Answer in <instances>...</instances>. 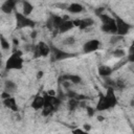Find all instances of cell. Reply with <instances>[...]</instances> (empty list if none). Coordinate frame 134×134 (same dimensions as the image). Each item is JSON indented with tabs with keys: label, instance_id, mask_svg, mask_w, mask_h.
<instances>
[{
	"label": "cell",
	"instance_id": "4fadbf2b",
	"mask_svg": "<svg viewBox=\"0 0 134 134\" xmlns=\"http://www.w3.org/2000/svg\"><path fill=\"white\" fill-rule=\"evenodd\" d=\"M2 104H3V106H4L5 108L10 109L13 112H16V113H17V112L19 111V107H18L17 100H16V98L13 97V96H10V97H8V98L2 100Z\"/></svg>",
	"mask_w": 134,
	"mask_h": 134
},
{
	"label": "cell",
	"instance_id": "9a60e30c",
	"mask_svg": "<svg viewBox=\"0 0 134 134\" xmlns=\"http://www.w3.org/2000/svg\"><path fill=\"white\" fill-rule=\"evenodd\" d=\"M97 71H98V74L102 76V77H109L111 75V73L113 72V68L110 67L109 65H99L97 67Z\"/></svg>",
	"mask_w": 134,
	"mask_h": 134
},
{
	"label": "cell",
	"instance_id": "83f0119b",
	"mask_svg": "<svg viewBox=\"0 0 134 134\" xmlns=\"http://www.w3.org/2000/svg\"><path fill=\"white\" fill-rule=\"evenodd\" d=\"M86 111H87L88 116H89V117H92V116L94 115L95 109H94V108H92V107H90V106H87V107H86Z\"/></svg>",
	"mask_w": 134,
	"mask_h": 134
},
{
	"label": "cell",
	"instance_id": "603a6c76",
	"mask_svg": "<svg viewBox=\"0 0 134 134\" xmlns=\"http://www.w3.org/2000/svg\"><path fill=\"white\" fill-rule=\"evenodd\" d=\"M0 45H1V48L3 50H8L10 48V44H9L8 40H6L3 35L0 36Z\"/></svg>",
	"mask_w": 134,
	"mask_h": 134
},
{
	"label": "cell",
	"instance_id": "4dcf8cb0",
	"mask_svg": "<svg viewBox=\"0 0 134 134\" xmlns=\"http://www.w3.org/2000/svg\"><path fill=\"white\" fill-rule=\"evenodd\" d=\"M83 129H84L85 131H87V132H89V131L91 130V126H90L89 124H85V125L83 126Z\"/></svg>",
	"mask_w": 134,
	"mask_h": 134
},
{
	"label": "cell",
	"instance_id": "2e32d148",
	"mask_svg": "<svg viewBox=\"0 0 134 134\" xmlns=\"http://www.w3.org/2000/svg\"><path fill=\"white\" fill-rule=\"evenodd\" d=\"M74 27L73 21L72 20H64L63 23L61 24V26L59 27V32L60 34H65L69 30H71Z\"/></svg>",
	"mask_w": 134,
	"mask_h": 134
},
{
	"label": "cell",
	"instance_id": "ffe728a7",
	"mask_svg": "<svg viewBox=\"0 0 134 134\" xmlns=\"http://www.w3.org/2000/svg\"><path fill=\"white\" fill-rule=\"evenodd\" d=\"M67 107L69 109L70 112H73L75 111L77 108H80V102L74 99V98H68L67 100Z\"/></svg>",
	"mask_w": 134,
	"mask_h": 134
},
{
	"label": "cell",
	"instance_id": "74e56055",
	"mask_svg": "<svg viewBox=\"0 0 134 134\" xmlns=\"http://www.w3.org/2000/svg\"><path fill=\"white\" fill-rule=\"evenodd\" d=\"M133 103H134V98H133Z\"/></svg>",
	"mask_w": 134,
	"mask_h": 134
},
{
	"label": "cell",
	"instance_id": "277c9868",
	"mask_svg": "<svg viewBox=\"0 0 134 134\" xmlns=\"http://www.w3.org/2000/svg\"><path fill=\"white\" fill-rule=\"evenodd\" d=\"M15 18H16V27L18 29H22V28H26V27L35 28V26L37 24L36 21L24 16L22 13H19L17 10L15 12Z\"/></svg>",
	"mask_w": 134,
	"mask_h": 134
},
{
	"label": "cell",
	"instance_id": "7a4b0ae2",
	"mask_svg": "<svg viewBox=\"0 0 134 134\" xmlns=\"http://www.w3.org/2000/svg\"><path fill=\"white\" fill-rule=\"evenodd\" d=\"M98 18L102 21V26H100L102 31H104L106 34L116 35V24H115V20L113 17L104 13Z\"/></svg>",
	"mask_w": 134,
	"mask_h": 134
},
{
	"label": "cell",
	"instance_id": "7c38bea8",
	"mask_svg": "<svg viewBox=\"0 0 134 134\" xmlns=\"http://www.w3.org/2000/svg\"><path fill=\"white\" fill-rule=\"evenodd\" d=\"M108 109H110V108H109L108 103H107V100L105 98V94H103L102 92H99V94H98V100H97L96 106H95V110L102 112V111H106Z\"/></svg>",
	"mask_w": 134,
	"mask_h": 134
},
{
	"label": "cell",
	"instance_id": "d590c367",
	"mask_svg": "<svg viewBox=\"0 0 134 134\" xmlns=\"http://www.w3.org/2000/svg\"><path fill=\"white\" fill-rule=\"evenodd\" d=\"M13 41H14V44H15V45H18V44H19V42H18V40H17V39H14Z\"/></svg>",
	"mask_w": 134,
	"mask_h": 134
},
{
	"label": "cell",
	"instance_id": "d4e9b609",
	"mask_svg": "<svg viewBox=\"0 0 134 134\" xmlns=\"http://www.w3.org/2000/svg\"><path fill=\"white\" fill-rule=\"evenodd\" d=\"M75 43V38L73 36H69L67 38H65L63 41H62V44L65 45V46H71Z\"/></svg>",
	"mask_w": 134,
	"mask_h": 134
},
{
	"label": "cell",
	"instance_id": "d6a6232c",
	"mask_svg": "<svg viewBox=\"0 0 134 134\" xmlns=\"http://www.w3.org/2000/svg\"><path fill=\"white\" fill-rule=\"evenodd\" d=\"M37 34H38L37 30L34 29V30L30 32V38H31V39H36V38H37Z\"/></svg>",
	"mask_w": 134,
	"mask_h": 134
},
{
	"label": "cell",
	"instance_id": "3957f363",
	"mask_svg": "<svg viewBox=\"0 0 134 134\" xmlns=\"http://www.w3.org/2000/svg\"><path fill=\"white\" fill-rule=\"evenodd\" d=\"M75 53H70L68 51H65L63 49H60L53 45H50V62H59L66 59H70L75 57Z\"/></svg>",
	"mask_w": 134,
	"mask_h": 134
},
{
	"label": "cell",
	"instance_id": "f1b7e54d",
	"mask_svg": "<svg viewBox=\"0 0 134 134\" xmlns=\"http://www.w3.org/2000/svg\"><path fill=\"white\" fill-rule=\"evenodd\" d=\"M104 12H105V8H104V7H97V8H95V10H94V13H95V15H96L97 17H99L102 14H104Z\"/></svg>",
	"mask_w": 134,
	"mask_h": 134
},
{
	"label": "cell",
	"instance_id": "30bf717a",
	"mask_svg": "<svg viewBox=\"0 0 134 134\" xmlns=\"http://www.w3.org/2000/svg\"><path fill=\"white\" fill-rule=\"evenodd\" d=\"M18 1L16 0H6L1 5V10L4 14H12L13 12H16V5Z\"/></svg>",
	"mask_w": 134,
	"mask_h": 134
},
{
	"label": "cell",
	"instance_id": "cb8c5ba5",
	"mask_svg": "<svg viewBox=\"0 0 134 134\" xmlns=\"http://www.w3.org/2000/svg\"><path fill=\"white\" fill-rule=\"evenodd\" d=\"M127 61L130 62V63H134V45H132V44H131V46L128 49Z\"/></svg>",
	"mask_w": 134,
	"mask_h": 134
},
{
	"label": "cell",
	"instance_id": "8fae6325",
	"mask_svg": "<svg viewBox=\"0 0 134 134\" xmlns=\"http://www.w3.org/2000/svg\"><path fill=\"white\" fill-rule=\"evenodd\" d=\"M59 81L62 83L64 81H67V82H70L71 84H81L82 83V77L77 74H63L60 76Z\"/></svg>",
	"mask_w": 134,
	"mask_h": 134
},
{
	"label": "cell",
	"instance_id": "5b68a950",
	"mask_svg": "<svg viewBox=\"0 0 134 134\" xmlns=\"http://www.w3.org/2000/svg\"><path fill=\"white\" fill-rule=\"evenodd\" d=\"M113 18L115 20V24H116V35L118 36H126L130 29H131V25L130 23H128L126 20H124L121 17H119L118 15L113 13Z\"/></svg>",
	"mask_w": 134,
	"mask_h": 134
},
{
	"label": "cell",
	"instance_id": "1f68e13d",
	"mask_svg": "<svg viewBox=\"0 0 134 134\" xmlns=\"http://www.w3.org/2000/svg\"><path fill=\"white\" fill-rule=\"evenodd\" d=\"M43 75H44V72H43L42 70H40V71H38V73H37V79L40 80V79L43 77Z\"/></svg>",
	"mask_w": 134,
	"mask_h": 134
},
{
	"label": "cell",
	"instance_id": "484cf974",
	"mask_svg": "<svg viewBox=\"0 0 134 134\" xmlns=\"http://www.w3.org/2000/svg\"><path fill=\"white\" fill-rule=\"evenodd\" d=\"M124 37L121 36H118V35H112L111 38H110V44L111 45H115L116 43H118L120 40H122Z\"/></svg>",
	"mask_w": 134,
	"mask_h": 134
},
{
	"label": "cell",
	"instance_id": "836d02e7",
	"mask_svg": "<svg viewBox=\"0 0 134 134\" xmlns=\"http://www.w3.org/2000/svg\"><path fill=\"white\" fill-rule=\"evenodd\" d=\"M46 93H47L48 95H51V96H55V91H54V90H48Z\"/></svg>",
	"mask_w": 134,
	"mask_h": 134
},
{
	"label": "cell",
	"instance_id": "e575fe53",
	"mask_svg": "<svg viewBox=\"0 0 134 134\" xmlns=\"http://www.w3.org/2000/svg\"><path fill=\"white\" fill-rule=\"evenodd\" d=\"M97 120H98V121H103V120H104V116L98 115V116H97Z\"/></svg>",
	"mask_w": 134,
	"mask_h": 134
},
{
	"label": "cell",
	"instance_id": "f546056e",
	"mask_svg": "<svg viewBox=\"0 0 134 134\" xmlns=\"http://www.w3.org/2000/svg\"><path fill=\"white\" fill-rule=\"evenodd\" d=\"M10 96H12L10 93H8V92H6V91H3V92L1 93V98H2V100L6 99V98H8V97H10Z\"/></svg>",
	"mask_w": 134,
	"mask_h": 134
},
{
	"label": "cell",
	"instance_id": "ba28073f",
	"mask_svg": "<svg viewBox=\"0 0 134 134\" xmlns=\"http://www.w3.org/2000/svg\"><path fill=\"white\" fill-rule=\"evenodd\" d=\"M105 98L108 103V106L110 109H113L117 105V97L115 94V89L113 87H108L105 93Z\"/></svg>",
	"mask_w": 134,
	"mask_h": 134
},
{
	"label": "cell",
	"instance_id": "d6986e66",
	"mask_svg": "<svg viewBox=\"0 0 134 134\" xmlns=\"http://www.w3.org/2000/svg\"><path fill=\"white\" fill-rule=\"evenodd\" d=\"M17 90V84L10 80H6L4 82V91L8 92V93H12V92H15Z\"/></svg>",
	"mask_w": 134,
	"mask_h": 134
},
{
	"label": "cell",
	"instance_id": "8992f818",
	"mask_svg": "<svg viewBox=\"0 0 134 134\" xmlns=\"http://www.w3.org/2000/svg\"><path fill=\"white\" fill-rule=\"evenodd\" d=\"M32 52H34V59L46 58L50 53V46L47 45L45 42H39L37 45H35Z\"/></svg>",
	"mask_w": 134,
	"mask_h": 134
},
{
	"label": "cell",
	"instance_id": "7402d4cb",
	"mask_svg": "<svg viewBox=\"0 0 134 134\" xmlns=\"http://www.w3.org/2000/svg\"><path fill=\"white\" fill-rule=\"evenodd\" d=\"M112 57H114L115 59H124L126 57V51L121 48H116L112 51Z\"/></svg>",
	"mask_w": 134,
	"mask_h": 134
},
{
	"label": "cell",
	"instance_id": "44dd1931",
	"mask_svg": "<svg viewBox=\"0 0 134 134\" xmlns=\"http://www.w3.org/2000/svg\"><path fill=\"white\" fill-rule=\"evenodd\" d=\"M127 87V83L124 79H117L116 81H114V89L117 90H124Z\"/></svg>",
	"mask_w": 134,
	"mask_h": 134
},
{
	"label": "cell",
	"instance_id": "6da1fadb",
	"mask_svg": "<svg viewBox=\"0 0 134 134\" xmlns=\"http://www.w3.org/2000/svg\"><path fill=\"white\" fill-rule=\"evenodd\" d=\"M22 55H23V51L15 50L6 60L5 69L6 70H20V69H22L23 63H24Z\"/></svg>",
	"mask_w": 134,
	"mask_h": 134
},
{
	"label": "cell",
	"instance_id": "4316f807",
	"mask_svg": "<svg viewBox=\"0 0 134 134\" xmlns=\"http://www.w3.org/2000/svg\"><path fill=\"white\" fill-rule=\"evenodd\" d=\"M72 134H89V132L85 131L84 129H81V128H75L72 130Z\"/></svg>",
	"mask_w": 134,
	"mask_h": 134
},
{
	"label": "cell",
	"instance_id": "8d00e7d4",
	"mask_svg": "<svg viewBox=\"0 0 134 134\" xmlns=\"http://www.w3.org/2000/svg\"><path fill=\"white\" fill-rule=\"evenodd\" d=\"M133 134H134V129H133Z\"/></svg>",
	"mask_w": 134,
	"mask_h": 134
},
{
	"label": "cell",
	"instance_id": "5bb4252c",
	"mask_svg": "<svg viewBox=\"0 0 134 134\" xmlns=\"http://www.w3.org/2000/svg\"><path fill=\"white\" fill-rule=\"evenodd\" d=\"M44 104H45V99H44V96L43 95H40V94H37L32 102H31V108L35 109V110H40V109H43L44 108Z\"/></svg>",
	"mask_w": 134,
	"mask_h": 134
},
{
	"label": "cell",
	"instance_id": "52a82bcc",
	"mask_svg": "<svg viewBox=\"0 0 134 134\" xmlns=\"http://www.w3.org/2000/svg\"><path fill=\"white\" fill-rule=\"evenodd\" d=\"M100 46V42L97 39H91L84 43L83 45V52L84 53H91L96 51Z\"/></svg>",
	"mask_w": 134,
	"mask_h": 134
},
{
	"label": "cell",
	"instance_id": "e0dca14e",
	"mask_svg": "<svg viewBox=\"0 0 134 134\" xmlns=\"http://www.w3.org/2000/svg\"><path fill=\"white\" fill-rule=\"evenodd\" d=\"M84 9H85V7H84L82 4L75 3V2L70 3L69 6H68V8H67V10H68L69 13H71V14H80V13L84 12Z\"/></svg>",
	"mask_w": 134,
	"mask_h": 134
},
{
	"label": "cell",
	"instance_id": "ac0fdd59",
	"mask_svg": "<svg viewBox=\"0 0 134 134\" xmlns=\"http://www.w3.org/2000/svg\"><path fill=\"white\" fill-rule=\"evenodd\" d=\"M34 5L29 1H22V14L28 17L34 12Z\"/></svg>",
	"mask_w": 134,
	"mask_h": 134
},
{
	"label": "cell",
	"instance_id": "9c48e42d",
	"mask_svg": "<svg viewBox=\"0 0 134 134\" xmlns=\"http://www.w3.org/2000/svg\"><path fill=\"white\" fill-rule=\"evenodd\" d=\"M73 21V24H74V27H79L80 29H86L90 26H92L94 24V20L92 18H83V19H74L72 20Z\"/></svg>",
	"mask_w": 134,
	"mask_h": 134
}]
</instances>
